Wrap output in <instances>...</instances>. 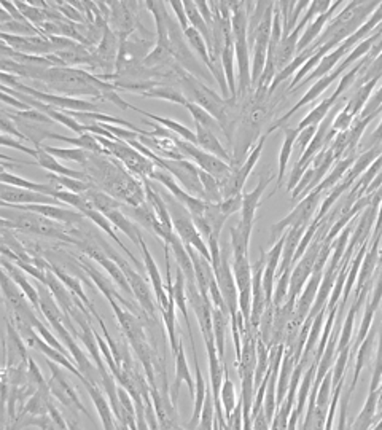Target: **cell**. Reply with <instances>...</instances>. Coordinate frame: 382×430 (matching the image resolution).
<instances>
[{
  "label": "cell",
  "mask_w": 382,
  "mask_h": 430,
  "mask_svg": "<svg viewBox=\"0 0 382 430\" xmlns=\"http://www.w3.org/2000/svg\"><path fill=\"white\" fill-rule=\"evenodd\" d=\"M67 426H69V430H82V427H80L73 419H67Z\"/></svg>",
  "instance_id": "be15d7a7"
},
{
  "label": "cell",
  "mask_w": 382,
  "mask_h": 430,
  "mask_svg": "<svg viewBox=\"0 0 382 430\" xmlns=\"http://www.w3.org/2000/svg\"><path fill=\"white\" fill-rule=\"evenodd\" d=\"M0 142H2V147H10V149H15V150H19V152H23V153H28L29 157H32V158H36L37 157V150L36 149H31V147H28V145H24L21 140H15V139H11L10 136H6V134H2V139H0Z\"/></svg>",
  "instance_id": "11a10c76"
},
{
  "label": "cell",
  "mask_w": 382,
  "mask_h": 430,
  "mask_svg": "<svg viewBox=\"0 0 382 430\" xmlns=\"http://www.w3.org/2000/svg\"><path fill=\"white\" fill-rule=\"evenodd\" d=\"M290 274H292V270H287L282 274H279L277 285H276V288H274V295H272L274 309H279L280 306L285 305L288 290H290V278H292Z\"/></svg>",
  "instance_id": "bcb514c9"
},
{
  "label": "cell",
  "mask_w": 382,
  "mask_h": 430,
  "mask_svg": "<svg viewBox=\"0 0 382 430\" xmlns=\"http://www.w3.org/2000/svg\"><path fill=\"white\" fill-rule=\"evenodd\" d=\"M0 204H2V207H13V209H18V211L43 215L46 219L55 220L58 224H63L67 226L77 225L85 219V215L82 212L65 209V207H59L53 204H31V206H13L6 203H0Z\"/></svg>",
  "instance_id": "5bb4252c"
},
{
  "label": "cell",
  "mask_w": 382,
  "mask_h": 430,
  "mask_svg": "<svg viewBox=\"0 0 382 430\" xmlns=\"http://www.w3.org/2000/svg\"><path fill=\"white\" fill-rule=\"evenodd\" d=\"M347 359H349V347H346L344 351L339 352V359L336 362V367H334V373H333L334 382H339L341 381V376H343V373H344Z\"/></svg>",
  "instance_id": "6f0895ef"
},
{
  "label": "cell",
  "mask_w": 382,
  "mask_h": 430,
  "mask_svg": "<svg viewBox=\"0 0 382 430\" xmlns=\"http://www.w3.org/2000/svg\"><path fill=\"white\" fill-rule=\"evenodd\" d=\"M322 193L320 190H314L309 194H307L306 198H303L298 203V206L295 207V209L284 217L282 220L276 221L271 226V238L272 241H279V238H282L280 234H282L285 230H290V228L295 226H309L311 221L316 217V211L319 207V203H322Z\"/></svg>",
  "instance_id": "52a82bcc"
},
{
  "label": "cell",
  "mask_w": 382,
  "mask_h": 430,
  "mask_svg": "<svg viewBox=\"0 0 382 430\" xmlns=\"http://www.w3.org/2000/svg\"><path fill=\"white\" fill-rule=\"evenodd\" d=\"M220 209H222V212L226 215V217H230V215L243 211V193L236 194V196L225 198L222 203H220Z\"/></svg>",
  "instance_id": "f5cc1de1"
},
{
  "label": "cell",
  "mask_w": 382,
  "mask_h": 430,
  "mask_svg": "<svg viewBox=\"0 0 382 430\" xmlns=\"http://www.w3.org/2000/svg\"><path fill=\"white\" fill-rule=\"evenodd\" d=\"M18 10L23 13V16L28 19V21L33 26V28H40V26L48 23V18H46V13L43 9L40 6L32 5L29 2H15Z\"/></svg>",
  "instance_id": "f6af8a7d"
},
{
  "label": "cell",
  "mask_w": 382,
  "mask_h": 430,
  "mask_svg": "<svg viewBox=\"0 0 382 430\" xmlns=\"http://www.w3.org/2000/svg\"><path fill=\"white\" fill-rule=\"evenodd\" d=\"M131 110H134V112H139L140 115H144V117H147V118H150L152 122H155V123H158V125H161V126H164L166 130L172 131L174 134H176V136H179L180 139L185 140V142H190V144L198 145V137H196V132H193L191 130H189V127L184 126L182 123L174 122V120H171V118H164V117L155 115V113L145 112V110H142V109H139V107H136V105H132V109H131Z\"/></svg>",
  "instance_id": "4316f807"
},
{
  "label": "cell",
  "mask_w": 382,
  "mask_h": 430,
  "mask_svg": "<svg viewBox=\"0 0 382 430\" xmlns=\"http://www.w3.org/2000/svg\"><path fill=\"white\" fill-rule=\"evenodd\" d=\"M37 150V164L40 167H43L45 171H48V174H56V176H65V177H72V179H78V180H85L88 182V176H86L85 171H75L70 169V167H65L64 164L59 163V159L53 157L48 152L43 150V147H38Z\"/></svg>",
  "instance_id": "603a6c76"
},
{
  "label": "cell",
  "mask_w": 382,
  "mask_h": 430,
  "mask_svg": "<svg viewBox=\"0 0 382 430\" xmlns=\"http://www.w3.org/2000/svg\"><path fill=\"white\" fill-rule=\"evenodd\" d=\"M185 109L191 113V117L194 120V125L203 126V127H206V130H209V131L216 132V134H217V131H222V126H220L218 120L216 117H212L211 113L207 112L206 109H203L201 105L194 104V103H189V105H186Z\"/></svg>",
  "instance_id": "7bdbcfd3"
},
{
  "label": "cell",
  "mask_w": 382,
  "mask_h": 430,
  "mask_svg": "<svg viewBox=\"0 0 382 430\" xmlns=\"http://www.w3.org/2000/svg\"><path fill=\"white\" fill-rule=\"evenodd\" d=\"M196 137H198V147L201 150L216 154V157H218L220 159H223L225 163H228L233 167L239 166V163L236 159H234L233 154H230L225 150V147L218 140L216 132H212L209 130H206V127L196 125Z\"/></svg>",
  "instance_id": "ffe728a7"
},
{
  "label": "cell",
  "mask_w": 382,
  "mask_h": 430,
  "mask_svg": "<svg viewBox=\"0 0 382 430\" xmlns=\"http://www.w3.org/2000/svg\"><path fill=\"white\" fill-rule=\"evenodd\" d=\"M161 196H163L167 209H169L174 231H176L177 236L182 239V243L185 246H191L194 251H198L204 258H207L212 263L209 246L204 243V238L201 236L199 230L196 228V225H194L191 214L186 211V207L180 204L172 194H161Z\"/></svg>",
  "instance_id": "3957f363"
},
{
  "label": "cell",
  "mask_w": 382,
  "mask_h": 430,
  "mask_svg": "<svg viewBox=\"0 0 382 430\" xmlns=\"http://www.w3.org/2000/svg\"><path fill=\"white\" fill-rule=\"evenodd\" d=\"M0 38L18 53L31 56H50L56 53V46L50 38L42 36H11V33L0 32Z\"/></svg>",
  "instance_id": "4fadbf2b"
},
{
  "label": "cell",
  "mask_w": 382,
  "mask_h": 430,
  "mask_svg": "<svg viewBox=\"0 0 382 430\" xmlns=\"http://www.w3.org/2000/svg\"><path fill=\"white\" fill-rule=\"evenodd\" d=\"M266 137L267 136H260L258 142L252 147L249 157L245 158L244 163L239 164L238 167H234L231 176L228 177L225 182L222 184L223 199L244 193V185L247 182V179H249L250 172L253 171V167L257 166V163H258V159L261 157V152H263V147H265V142H266Z\"/></svg>",
  "instance_id": "30bf717a"
},
{
  "label": "cell",
  "mask_w": 382,
  "mask_h": 430,
  "mask_svg": "<svg viewBox=\"0 0 382 430\" xmlns=\"http://www.w3.org/2000/svg\"><path fill=\"white\" fill-rule=\"evenodd\" d=\"M83 384L86 387V391H88L92 403H95V407L97 409V414L100 418V422H102L104 430H118L115 418H113L115 413H113L110 402L104 397L102 392H100L99 386L92 384V382H90V381H85Z\"/></svg>",
  "instance_id": "44dd1931"
},
{
  "label": "cell",
  "mask_w": 382,
  "mask_h": 430,
  "mask_svg": "<svg viewBox=\"0 0 382 430\" xmlns=\"http://www.w3.org/2000/svg\"><path fill=\"white\" fill-rule=\"evenodd\" d=\"M378 83H379V80H371V82L359 86V88L355 90L354 96L349 100H347L346 109L349 110L355 118H359L361 115V112H364V109L368 104V100H370V98H371V93L374 90V86H376Z\"/></svg>",
  "instance_id": "e575fe53"
},
{
  "label": "cell",
  "mask_w": 382,
  "mask_h": 430,
  "mask_svg": "<svg viewBox=\"0 0 382 430\" xmlns=\"http://www.w3.org/2000/svg\"><path fill=\"white\" fill-rule=\"evenodd\" d=\"M220 403H222L225 418L228 421L230 419V416L234 413V409H236L239 405L238 399H236V391H234V382L231 381L230 374H228V368L225 373L222 391H220Z\"/></svg>",
  "instance_id": "b9f144b4"
},
{
  "label": "cell",
  "mask_w": 382,
  "mask_h": 430,
  "mask_svg": "<svg viewBox=\"0 0 382 430\" xmlns=\"http://www.w3.org/2000/svg\"><path fill=\"white\" fill-rule=\"evenodd\" d=\"M48 179H50L48 184L55 185L58 190H65L77 194H85L86 192H90L92 187L91 182H85V180H78L65 176H56V174H48Z\"/></svg>",
  "instance_id": "60d3db41"
},
{
  "label": "cell",
  "mask_w": 382,
  "mask_h": 430,
  "mask_svg": "<svg viewBox=\"0 0 382 430\" xmlns=\"http://www.w3.org/2000/svg\"><path fill=\"white\" fill-rule=\"evenodd\" d=\"M231 315L222 311L218 308H212V325H213V338H216L217 351L220 360L225 362V345H226V333L228 325H230Z\"/></svg>",
  "instance_id": "f546056e"
},
{
  "label": "cell",
  "mask_w": 382,
  "mask_h": 430,
  "mask_svg": "<svg viewBox=\"0 0 382 430\" xmlns=\"http://www.w3.org/2000/svg\"><path fill=\"white\" fill-rule=\"evenodd\" d=\"M0 130H2L4 134H6V136H15L18 140H28V137L24 136V134L18 130L16 127V123L13 122V118L9 117V113H6L5 107L2 109V120H0Z\"/></svg>",
  "instance_id": "c3c4849f"
},
{
  "label": "cell",
  "mask_w": 382,
  "mask_h": 430,
  "mask_svg": "<svg viewBox=\"0 0 382 430\" xmlns=\"http://www.w3.org/2000/svg\"><path fill=\"white\" fill-rule=\"evenodd\" d=\"M46 364H48L50 372H51V379L48 381V384H50V391H51L53 397H55L58 402H61V405L69 408L72 413L80 411L85 416H88V418H91L90 411L85 408L82 400H80L75 389H73L69 382H67L65 376L63 374V369L59 368L55 362H51L50 359H46Z\"/></svg>",
  "instance_id": "9c48e42d"
},
{
  "label": "cell",
  "mask_w": 382,
  "mask_h": 430,
  "mask_svg": "<svg viewBox=\"0 0 382 430\" xmlns=\"http://www.w3.org/2000/svg\"><path fill=\"white\" fill-rule=\"evenodd\" d=\"M5 430H23L19 427V424L16 421H6L5 419Z\"/></svg>",
  "instance_id": "6125c7cd"
},
{
  "label": "cell",
  "mask_w": 382,
  "mask_h": 430,
  "mask_svg": "<svg viewBox=\"0 0 382 430\" xmlns=\"http://www.w3.org/2000/svg\"><path fill=\"white\" fill-rule=\"evenodd\" d=\"M100 247H102L104 251L107 252V255H109L112 260H115L117 263L120 265V268L123 270L124 276H126L127 282H129V285H131L134 298H136V301L140 305V309H142V311L145 313L147 318L155 320L156 315H158V308L155 305V300H153L152 288H150L149 284H147L145 278H142V274H139L136 270H134V268H131L129 261L120 257L118 253H115L117 251H113V248L109 244H105L104 241H102V244H100Z\"/></svg>",
  "instance_id": "8992f818"
},
{
  "label": "cell",
  "mask_w": 382,
  "mask_h": 430,
  "mask_svg": "<svg viewBox=\"0 0 382 430\" xmlns=\"http://www.w3.org/2000/svg\"><path fill=\"white\" fill-rule=\"evenodd\" d=\"M172 295H174V301H176V308H179L180 314L184 315L186 328H189L190 338H193L191 324H190V318H189V297H186V279L184 276V273L180 271L179 268H177V271H176V279H174Z\"/></svg>",
  "instance_id": "4dcf8cb0"
},
{
  "label": "cell",
  "mask_w": 382,
  "mask_h": 430,
  "mask_svg": "<svg viewBox=\"0 0 382 430\" xmlns=\"http://www.w3.org/2000/svg\"><path fill=\"white\" fill-rule=\"evenodd\" d=\"M167 5H169L172 9L174 15H176V19L179 21L182 31L184 32L189 31L190 29V21H189V16H186L184 2H177V0H172V2H167Z\"/></svg>",
  "instance_id": "db71d44e"
},
{
  "label": "cell",
  "mask_w": 382,
  "mask_h": 430,
  "mask_svg": "<svg viewBox=\"0 0 382 430\" xmlns=\"http://www.w3.org/2000/svg\"><path fill=\"white\" fill-rule=\"evenodd\" d=\"M274 177H277V176H274V174H267L266 176V174H263V176L260 177V182L257 187H255L253 192L243 193V211H240V220L236 225V228L244 234L245 238L250 239V236H252L255 214H257V209L261 203V198H263L267 185L271 184V180Z\"/></svg>",
  "instance_id": "8fae6325"
},
{
  "label": "cell",
  "mask_w": 382,
  "mask_h": 430,
  "mask_svg": "<svg viewBox=\"0 0 382 430\" xmlns=\"http://www.w3.org/2000/svg\"><path fill=\"white\" fill-rule=\"evenodd\" d=\"M174 357H176V381H174V384L171 387V397L174 402H176V394L179 392L180 384H182V382H185V384L189 386L191 394H194L196 382H194L191 378V372H190L189 362H186L182 340H180V342H179V351L176 355H174Z\"/></svg>",
  "instance_id": "d4e9b609"
},
{
  "label": "cell",
  "mask_w": 382,
  "mask_h": 430,
  "mask_svg": "<svg viewBox=\"0 0 382 430\" xmlns=\"http://www.w3.org/2000/svg\"><path fill=\"white\" fill-rule=\"evenodd\" d=\"M184 5H185L186 16H189V21H190V28L196 29L201 33V36L204 37L206 43H207V48H209L211 43H212V32L209 29V26H207V23L204 21L203 15H201V11L198 9L196 2L186 0V2H184Z\"/></svg>",
  "instance_id": "74e56055"
},
{
  "label": "cell",
  "mask_w": 382,
  "mask_h": 430,
  "mask_svg": "<svg viewBox=\"0 0 382 430\" xmlns=\"http://www.w3.org/2000/svg\"><path fill=\"white\" fill-rule=\"evenodd\" d=\"M83 215H85V219H90V220L92 221V224H95L96 226H99L102 231H105V233H107V236H109L110 239L115 241L117 246H118L120 248H122V251L127 255V258H129L134 265L140 266V261H139L136 257H134V255H132V252L129 251V248H127V247L122 243V239H120V238L117 236L115 230H113V228H115V226L112 225V221H110L109 219H107L104 214H100L99 211H96V209H92V207H90V209H86V211L83 212Z\"/></svg>",
  "instance_id": "83f0119b"
},
{
  "label": "cell",
  "mask_w": 382,
  "mask_h": 430,
  "mask_svg": "<svg viewBox=\"0 0 382 430\" xmlns=\"http://www.w3.org/2000/svg\"><path fill=\"white\" fill-rule=\"evenodd\" d=\"M46 139L61 140V142H67V144L73 145L75 149H82V150L96 153V154H107L104 147L97 142L96 136H92V134H90V132H85L78 137H67V136H63V134L48 131V134H46ZM107 157H109V154H107Z\"/></svg>",
  "instance_id": "f1b7e54d"
},
{
  "label": "cell",
  "mask_w": 382,
  "mask_h": 430,
  "mask_svg": "<svg viewBox=\"0 0 382 430\" xmlns=\"http://www.w3.org/2000/svg\"><path fill=\"white\" fill-rule=\"evenodd\" d=\"M140 251H142L145 270H147V274H149V278H150L153 292H155V297H156V303H158L159 311H161V309H166L167 306H169V293L166 292L164 282H163V278H161V273H159V268L156 265V261L153 260L149 247H147L144 239H142V243H140Z\"/></svg>",
  "instance_id": "2e32d148"
},
{
  "label": "cell",
  "mask_w": 382,
  "mask_h": 430,
  "mask_svg": "<svg viewBox=\"0 0 382 430\" xmlns=\"http://www.w3.org/2000/svg\"><path fill=\"white\" fill-rule=\"evenodd\" d=\"M129 211H131L132 219L136 220L139 225L147 228V230H149L152 234H155L156 238L163 239L164 243H167V241H169L174 234H176V233L169 234L164 230L163 224L159 221L156 212L153 211V207L149 204V201H145L144 204H140L137 207H129Z\"/></svg>",
  "instance_id": "e0dca14e"
},
{
  "label": "cell",
  "mask_w": 382,
  "mask_h": 430,
  "mask_svg": "<svg viewBox=\"0 0 382 430\" xmlns=\"http://www.w3.org/2000/svg\"><path fill=\"white\" fill-rule=\"evenodd\" d=\"M253 430H270V421L266 419L263 409H261L260 414L253 419Z\"/></svg>",
  "instance_id": "94428289"
},
{
  "label": "cell",
  "mask_w": 382,
  "mask_h": 430,
  "mask_svg": "<svg viewBox=\"0 0 382 430\" xmlns=\"http://www.w3.org/2000/svg\"><path fill=\"white\" fill-rule=\"evenodd\" d=\"M45 152H48L53 157L58 159H67V161H77L80 164L88 163L90 152L82 150V149H59V147H51V145H42Z\"/></svg>",
  "instance_id": "ee69618b"
},
{
  "label": "cell",
  "mask_w": 382,
  "mask_h": 430,
  "mask_svg": "<svg viewBox=\"0 0 382 430\" xmlns=\"http://www.w3.org/2000/svg\"><path fill=\"white\" fill-rule=\"evenodd\" d=\"M88 182L99 190L110 194L127 207H137L147 201L142 179L134 177L126 167L113 157L90 152L88 163L85 164Z\"/></svg>",
  "instance_id": "6da1fadb"
},
{
  "label": "cell",
  "mask_w": 382,
  "mask_h": 430,
  "mask_svg": "<svg viewBox=\"0 0 382 430\" xmlns=\"http://www.w3.org/2000/svg\"><path fill=\"white\" fill-rule=\"evenodd\" d=\"M105 217L109 219L112 221V225L117 228V230L123 231L127 238H129L134 244H136L139 248H140V243H142V234H140V228L132 224V221L126 217V215L120 211V209H115V211H110L105 214Z\"/></svg>",
  "instance_id": "d6a6232c"
},
{
  "label": "cell",
  "mask_w": 382,
  "mask_h": 430,
  "mask_svg": "<svg viewBox=\"0 0 382 430\" xmlns=\"http://www.w3.org/2000/svg\"><path fill=\"white\" fill-rule=\"evenodd\" d=\"M357 303H354L349 314H347V319L344 322V327H343V333H341V338H339V346H338V351H344L346 347H349V342H351V338H352V328H354V318H355V313L359 311Z\"/></svg>",
  "instance_id": "7dc6e473"
},
{
  "label": "cell",
  "mask_w": 382,
  "mask_h": 430,
  "mask_svg": "<svg viewBox=\"0 0 382 430\" xmlns=\"http://www.w3.org/2000/svg\"><path fill=\"white\" fill-rule=\"evenodd\" d=\"M0 180L5 185H11V187H18V188H24V190H31V192H37L42 194H48V196L55 198V193L58 192V188L51 184H38V182H31V180H26L15 176V174H9L5 169H2V176H0Z\"/></svg>",
  "instance_id": "836d02e7"
},
{
  "label": "cell",
  "mask_w": 382,
  "mask_h": 430,
  "mask_svg": "<svg viewBox=\"0 0 382 430\" xmlns=\"http://www.w3.org/2000/svg\"><path fill=\"white\" fill-rule=\"evenodd\" d=\"M317 127L319 126H309L306 127V130L299 131V136H298V140H297V147H298V152L303 154L306 152L307 147H309V144L312 142L314 136H316L317 132Z\"/></svg>",
  "instance_id": "9f6ffc18"
},
{
  "label": "cell",
  "mask_w": 382,
  "mask_h": 430,
  "mask_svg": "<svg viewBox=\"0 0 382 430\" xmlns=\"http://www.w3.org/2000/svg\"><path fill=\"white\" fill-rule=\"evenodd\" d=\"M2 225L16 228L19 231L37 234V236L48 238V239H59L64 243L82 246V241L70 238L64 228L55 220H50L43 217V215L33 214V212H24L13 209V207H2Z\"/></svg>",
  "instance_id": "7a4b0ae2"
},
{
  "label": "cell",
  "mask_w": 382,
  "mask_h": 430,
  "mask_svg": "<svg viewBox=\"0 0 382 430\" xmlns=\"http://www.w3.org/2000/svg\"><path fill=\"white\" fill-rule=\"evenodd\" d=\"M46 270H50L53 274H55V276H56L59 280H61L67 288H69V292L73 295V297H77L78 300H82V301H83L86 308H88V309L92 308L90 298L85 295L83 287H82V284H80V282L77 280V278L69 276V274L64 273L63 270H59V268H56L55 265H50V263H48V266H46Z\"/></svg>",
  "instance_id": "ab89813d"
},
{
  "label": "cell",
  "mask_w": 382,
  "mask_h": 430,
  "mask_svg": "<svg viewBox=\"0 0 382 430\" xmlns=\"http://www.w3.org/2000/svg\"><path fill=\"white\" fill-rule=\"evenodd\" d=\"M15 115L18 118L24 120V122H29V123H33V125H38V123H42V125H55V122H53V120L48 115H46V113L38 112L36 109H31V110H26V112H16Z\"/></svg>",
  "instance_id": "681fc988"
},
{
  "label": "cell",
  "mask_w": 382,
  "mask_h": 430,
  "mask_svg": "<svg viewBox=\"0 0 382 430\" xmlns=\"http://www.w3.org/2000/svg\"><path fill=\"white\" fill-rule=\"evenodd\" d=\"M164 246L169 247V251L174 253V257H176V261H177V268L184 273L186 282H196L193 261H191L189 251H186L185 244L182 243V239H180L177 234H174V236L167 241Z\"/></svg>",
  "instance_id": "484cf974"
},
{
  "label": "cell",
  "mask_w": 382,
  "mask_h": 430,
  "mask_svg": "<svg viewBox=\"0 0 382 430\" xmlns=\"http://www.w3.org/2000/svg\"><path fill=\"white\" fill-rule=\"evenodd\" d=\"M355 120H357V118H355V117L352 115V113H351L349 110H347L346 107H344V109L338 113L336 118H334V122H333V130L336 131L338 134H339V132H346L347 130H351V126L354 125Z\"/></svg>",
  "instance_id": "f907efd6"
},
{
  "label": "cell",
  "mask_w": 382,
  "mask_h": 430,
  "mask_svg": "<svg viewBox=\"0 0 382 430\" xmlns=\"http://www.w3.org/2000/svg\"><path fill=\"white\" fill-rule=\"evenodd\" d=\"M185 247H186V251H189L191 261H193L194 276H196V284H198L199 292L203 293L206 298H209L211 285L217 280L212 263L207 258H204L198 251H194L191 246H185Z\"/></svg>",
  "instance_id": "d6986e66"
},
{
  "label": "cell",
  "mask_w": 382,
  "mask_h": 430,
  "mask_svg": "<svg viewBox=\"0 0 382 430\" xmlns=\"http://www.w3.org/2000/svg\"><path fill=\"white\" fill-rule=\"evenodd\" d=\"M95 136V134H92ZM97 142L104 147L107 154L118 159L127 171L139 179H150L153 171L156 169V166L152 161L144 157L142 153L137 152L134 147H131L127 142L118 139H107L102 136H96Z\"/></svg>",
  "instance_id": "5b68a950"
},
{
  "label": "cell",
  "mask_w": 382,
  "mask_h": 430,
  "mask_svg": "<svg viewBox=\"0 0 382 430\" xmlns=\"http://www.w3.org/2000/svg\"><path fill=\"white\" fill-rule=\"evenodd\" d=\"M85 196L88 198V201H90L91 206H92V209H96V211H99L100 214H104V215L107 212L120 209V207L124 206L123 203H120L118 199L112 198L110 194H107L105 192L99 190V188L95 187V185L91 187L90 192L85 193Z\"/></svg>",
  "instance_id": "d590c367"
},
{
  "label": "cell",
  "mask_w": 382,
  "mask_h": 430,
  "mask_svg": "<svg viewBox=\"0 0 382 430\" xmlns=\"http://www.w3.org/2000/svg\"><path fill=\"white\" fill-rule=\"evenodd\" d=\"M0 198H2V203L13 204V206H31V204L59 206V204H63L61 201H58L53 196H48V194L24 190V188L5 185V184H2V187H0Z\"/></svg>",
  "instance_id": "9a60e30c"
},
{
  "label": "cell",
  "mask_w": 382,
  "mask_h": 430,
  "mask_svg": "<svg viewBox=\"0 0 382 430\" xmlns=\"http://www.w3.org/2000/svg\"><path fill=\"white\" fill-rule=\"evenodd\" d=\"M2 268L4 271L13 279V282L21 288L23 293L26 295V298H28L31 301V305L36 308V311H40V293L28 280V276H26V273L21 270V268L13 265V261L6 260L4 257H2Z\"/></svg>",
  "instance_id": "7402d4cb"
},
{
  "label": "cell",
  "mask_w": 382,
  "mask_h": 430,
  "mask_svg": "<svg viewBox=\"0 0 382 430\" xmlns=\"http://www.w3.org/2000/svg\"><path fill=\"white\" fill-rule=\"evenodd\" d=\"M144 98H153V99H161V100H167V103H172V104H179V105H184L186 107L189 105L190 100L186 99L185 94L182 91H179L174 88V86H169L166 83H159L156 85L155 88H152L149 91H145L142 94Z\"/></svg>",
  "instance_id": "8d00e7d4"
},
{
  "label": "cell",
  "mask_w": 382,
  "mask_h": 430,
  "mask_svg": "<svg viewBox=\"0 0 382 430\" xmlns=\"http://www.w3.org/2000/svg\"><path fill=\"white\" fill-rule=\"evenodd\" d=\"M110 4V19L112 31L120 37V42L132 36L139 26L137 4L136 2H109Z\"/></svg>",
  "instance_id": "7c38bea8"
},
{
  "label": "cell",
  "mask_w": 382,
  "mask_h": 430,
  "mask_svg": "<svg viewBox=\"0 0 382 430\" xmlns=\"http://www.w3.org/2000/svg\"><path fill=\"white\" fill-rule=\"evenodd\" d=\"M341 5H343V2H341V0H338V2H334L333 6L330 9V11H327V13H324V15L317 16L309 26H307V28L303 32V36H301V38H299L298 55H299V53H303L304 50L309 48V46L314 42H316V40L319 38V36L322 33V31L325 29V26L328 24V21H330V19L334 16V10L339 9Z\"/></svg>",
  "instance_id": "cb8c5ba5"
},
{
  "label": "cell",
  "mask_w": 382,
  "mask_h": 430,
  "mask_svg": "<svg viewBox=\"0 0 382 430\" xmlns=\"http://www.w3.org/2000/svg\"><path fill=\"white\" fill-rule=\"evenodd\" d=\"M176 144L179 147V150L182 152L184 157H189L190 159H193V163L196 164L199 169L209 172L211 176L218 179L222 184L234 171L233 166L225 163L223 159H220L218 157H216V154L201 150L198 145L185 142V140H182L180 137L176 139Z\"/></svg>",
  "instance_id": "ba28073f"
},
{
  "label": "cell",
  "mask_w": 382,
  "mask_h": 430,
  "mask_svg": "<svg viewBox=\"0 0 382 430\" xmlns=\"http://www.w3.org/2000/svg\"><path fill=\"white\" fill-rule=\"evenodd\" d=\"M382 142V120H381V123L378 125V127L376 130L373 131V134L370 136V139H368V144H366V147H365V150H370V149H373V147H376L378 144H381ZM364 150V152H365Z\"/></svg>",
  "instance_id": "91938a15"
},
{
  "label": "cell",
  "mask_w": 382,
  "mask_h": 430,
  "mask_svg": "<svg viewBox=\"0 0 382 430\" xmlns=\"http://www.w3.org/2000/svg\"><path fill=\"white\" fill-rule=\"evenodd\" d=\"M284 130V144L280 147V153H279V171H277V187L282 182V179L285 176L288 161L292 158L293 153V147L297 144L298 136H299V130L298 127H282Z\"/></svg>",
  "instance_id": "1f68e13d"
},
{
  "label": "cell",
  "mask_w": 382,
  "mask_h": 430,
  "mask_svg": "<svg viewBox=\"0 0 382 430\" xmlns=\"http://www.w3.org/2000/svg\"><path fill=\"white\" fill-rule=\"evenodd\" d=\"M2 103L6 105H11L13 109H16V110H19V112H26V110H31V107L26 104V103H23V100H19V99H16L15 96H10V94H6V93H2Z\"/></svg>",
  "instance_id": "680465c9"
},
{
  "label": "cell",
  "mask_w": 382,
  "mask_h": 430,
  "mask_svg": "<svg viewBox=\"0 0 382 430\" xmlns=\"http://www.w3.org/2000/svg\"><path fill=\"white\" fill-rule=\"evenodd\" d=\"M191 347H193V359H194V382H196V389H194V408H193V416L191 421L189 422V426L186 429L189 430H194L198 427L199 421H201V414H203V408L204 403L207 399V392H209V386H207V382L204 379L203 373H201L199 368V362H198V352H196V346H194V341L191 340Z\"/></svg>",
  "instance_id": "ac0fdd59"
},
{
  "label": "cell",
  "mask_w": 382,
  "mask_h": 430,
  "mask_svg": "<svg viewBox=\"0 0 382 430\" xmlns=\"http://www.w3.org/2000/svg\"><path fill=\"white\" fill-rule=\"evenodd\" d=\"M0 77H2L4 86L11 85L13 90H16L23 94H28V96L40 100V103L56 107V109H59V110H69V112H97L99 110V104L92 103V100H85V99L69 98V96H59V94L38 91L36 88H32V86H26L24 83L19 82L18 77L11 75V73H6V72L0 73Z\"/></svg>",
  "instance_id": "277c9868"
},
{
  "label": "cell",
  "mask_w": 382,
  "mask_h": 430,
  "mask_svg": "<svg viewBox=\"0 0 382 430\" xmlns=\"http://www.w3.org/2000/svg\"><path fill=\"white\" fill-rule=\"evenodd\" d=\"M199 179H201V184L204 187V201L213 204L222 203L223 201L222 182L203 169H199Z\"/></svg>",
  "instance_id": "f35d334b"
},
{
  "label": "cell",
  "mask_w": 382,
  "mask_h": 430,
  "mask_svg": "<svg viewBox=\"0 0 382 430\" xmlns=\"http://www.w3.org/2000/svg\"><path fill=\"white\" fill-rule=\"evenodd\" d=\"M28 376H29L31 384H33L37 389H45V387L50 386L48 381L43 378L42 372H40L37 364H36V360H33V359L28 360Z\"/></svg>",
  "instance_id": "816d5d0a"
}]
</instances>
